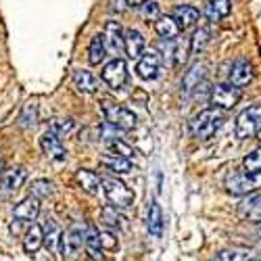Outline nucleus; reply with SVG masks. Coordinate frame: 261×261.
Instances as JSON below:
<instances>
[{
    "label": "nucleus",
    "instance_id": "obj_23",
    "mask_svg": "<svg viewBox=\"0 0 261 261\" xmlns=\"http://www.w3.org/2000/svg\"><path fill=\"white\" fill-rule=\"evenodd\" d=\"M42 245H44V228L38 226V224L30 226V230L25 232V238H23V249H25V253L34 255V253L40 251Z\"/></svg>",
    "mask_w": 261,
    "mask_h": 261
},
{
    "label": "nucleus",
    "instance_id": "obj_30",
    "mask_svg": "<svg viewBox=\"0 0 261 261\" xmlns=\"http://www.w3.org/2000/svg\"><path fill=\"white\" fill-rule=\"evenodd\" d=\"M207 15L211 21H220L230 15V0H207Z\"/></svg>",
    "mask_w": 261,
    "mask_h": 261
},
{
    "label": "nucleus",
    "instance_id": "obj_11",
    "mask_svg": "<svg viewBox=\"0 0 261 261\" xmlns=\"http://www.w3.org/2000/svg\"><path fill=\"white\" fill-rule=\"evenodd\" d=\"M238 217L245 222H261V192L251 194L238 205Z\"/></svg>",
    "mask_w": 261,
    "mask_h": 261
},
{
    "label": "nucleus",
    "instance_id": "obj_41",
    "mask_svg": "<svg viewBox=\"0 0 261 261\" xmlns=\"http://www.w3.org/2000/svg\"><path fill=\"white\" fill-rule=\"evenodd\" d=\"M257 236H259V241H261V222H259V226H257Z\"/></svg>",
    "mask_w": 261,
    "mask_h": 261
},
{
    "label": "nucleus",
    "instance_id": "obj_25",
    "mask_svg": "<svg viewBox=\"0 0 261 261\" xmlns=\"http://www.w3.org/2000/svg\"><path fill=\"white\" fill-rule=\"evenodd\" d=\"M203 77H205V65H203V63H194L192 67L186 71L184 80H182V90H184V92L197 90L199 84L203 82Z\"/></svg>",
    "mask_w": 261,
    "mask_h": 261
},
{
    "label": "nucleus",
    "instance_id": "obj_13",
    "mask_svg": "<svg viewBox=\"0 0 261 261\" xmlns=\"http://www.w3.org/2000/svg\"><path fill=\"white\" fill-rule=\"evenodd\" d=\"M171 17L176 19V23L180 25V30L186 32V30H190L192 25L199 23L201 13H199V9H194V7H190V5H180V7L173 9Z\"/></svg>",
    "mask_w": 261,
    "mask_h": 261
},
{
    "label": "nucleus",
    "instance_id": "obj_24",
    "mask_svg": "<svg viewBox=\"0 0 261 261\" xmlns=\"http://www.w3.org/2000/svg\"><path fill=\"white\" fill-rule=\"evenodd\" d=\"M100 165L107 171L117 173V176L132 171V161L125 159V157H117V155H105V157H100Z\"/></svg>",
    "mask_w": 261,
    "mask_h": 261
},
{
    "label": "nucleus",
    "instance_id": "obj_31",
    "mask_svg": "<svg viewBox=\"0 0 261 261\" xmlns=\"http://www.w3.org/2000/svg\"><path fill=\"white\" fill-rule=\"evenodd\" d=\"M100 222L107 226V228H115V230H119L123 224V217L119 215V209H115L113 205H105L102 207V211H100Z\"/></svg>",
    "mask_w": 261,
    "mask_h": 261
},
{
    "label": "nucleus",
    "instance_id": "obj_32",
    "mask_svg": "<svg viewBox=\"0 0 261 261\" xmlns=\"http://www.w3.org/2000/svg\"><path fill=\"white\" fill-rule=\"evenodd\" d=\"M211 36V32H209V28H199L197 32L192 34V38H190V48H192V53H201L207 44H209V38Z\"/></svg>",
    "mask_w": 261,
    "mask_h": 261
},
{
    "label": "nucleus",
    "instance_id": "obj_21",
    "mask_svg": "<svg viewBox=\"0 0 261 261\" xmlns=\"http://www.w3.org/2000/svg\"><path fill=\"white\" fill-rule=\"evenodd\" d=\"M73 86L75 90L82 94H92L98 90V80L86 69H77L73 71Z\"/></svg>",
    "mask_w": 261,
    "mask_h": 261
},
{
    "label": "nucleus",
    "instance_id": "obj_2",
    "mask_svg": "<svg viewBox=\"0 0 261 261\" xmlns=\"http://www.w3.org/2000/svg\"><path fill=\"white\" fill-rule=\"evenodd\" d=\"M224 186L230 194L236 197H247L251 192L261 190V173H249V171H228L224 178Z\"/></svg>",
    "mask_w": 261,
    "mask_h": 261
},
{
    "label": "nucleus",
    "instance_id": "obj_10",
    "mask_svg": "<svg viewBox=\"0 0 261 261\" xmlns=\"http://www.w3.org/2000/svg\"><path fill=\"white\" fill-rule=\"evenodd\" d=\"M40 148L50 161H59L61 163V161H65V157H67V150H65L61 138L55 136L53 132H44L40 136Z\"/></svg>",
    "mask_w": 261,
    "mask_h": 261
},
{
    "label": "nucleus",
    "instance_id": "obj_9",
    "mask_svg": "<svg viewBox=\"0 0 261 261\" xmlns=\"http://www.w3.org/2000/svg\"><path fill=\"white\" fill-rule=\"evenodd\" d=\"M82 247H86V230L80 228V226H73L69 228L67 232L63 234V245H61V251L65 257H77V253L82 251Z\"/></svg>",
    "mask_w": 261,
    "mask_h": 261
},
{
    "label": "nucleus",
    "instance_id": "obj_5",
    "mask_svg": "<svg viewBox=\"0 0 261 261\" xmlns=\"http://www.w3.org/2000/svg\"><path fill=\"white\" fill-rule=\"evenodd\" d=\"M243 98V90L234 84H217L211 88L209 92V102L213 105V109H222V111H228V109L236 107Z\"/></svg>",
    "mask_w": 261,
    "mask_h": 261
},
{
    "label": "nucleus",
    "instance_id": "obj_12",
    "mask_svg": "<svg viewBox=\"0 0 261 261\" xmlns=\"http://www.w3.org/2000/svg\"><path fill=\"white\" fill-rule=\"evenodd\" d=\"M105 42H107V48L111 53H121L125 50V34L121 30V25L117 21H109L107 30H105Z\"/></svg>",
    "mask_w": 261,
    "mask_h": 261
},
{
    "label": "nucleus",
    "instance_id": "obj_34",
    "mask_svg": "<svg viewBox=\"0 0 261 261\" xmlns=\"http://www.w3.org/2000/svg\"><path fill=\"white\" fill-rule=\"evenodd\" d=\"M53 182H48V180H34L32 182V197H36L38 201L40 199H48L50 194H53Z\"/></svg>",
    "mask_w": 261,
    "mask_h": 261
},
{
    "label": "nucleus",
    "instance_id": "obj_33",
    "mask_svg": "<svg viewBox=\"0 0 261 261\" xmlns=\"http://www.w3.org/2000/svg\"><path fill=\"white\" fill-rule=\"evenodd\" d=\"M243 167L249 173H261V146L251 150V153L243 159Z\"/></svg>",
    "mask_w": 261,
    "mask_h": 261
},
{
    "label": "nucleus",
    "instance_id": "obj_8",
    "mask_svg": "<svg viewBox=\"0 0 261 261\" xmlns=\"http://www.w3.org/2000/svg\"><path fill=\"white\" fill-rule=\"evenodd\" d=\"M159 67H161V53L157 48H148L140 57V61L136 65V71L142 80H155L159 75Z\"/></svg>",
    "mask_w": 261,
    "mask_h": 261
},
{
    "label": "nucleus",
    "instance_id": "obj_18",
    "mask_svg": "<svg viewBox=\"0 0 261 261\" xmlns=\"http://www.w3.org/2000/svg\"><path fill=\"white\" fill-rule=\"evenodd\" d=\"M144 46H146V42H144V36L138 32V30H127L125 32V53L129 59H138L144 55Z\"/></svg>",
    "mask_w": 261,
    "mask_h": 261
},
{
    "label": "nucleus",
    "instance_id": "obj_26",
    "mask_svg": "<svg viewBox=\"0 0 261 261\" xmlns=\"http://www.w3.org/2000/svg\"><path fill=\"white\" fill-rule=\"evenodd\" d=\"M107 42H105V36L102 34H96L94 38H92V42H90V46H88V61H90V65H98V63H102L105 61V57H107Z\"/></svg>",
    "mask_w": 261,
    "mask_h": 261
},
{
    "label": "nucleus",
    "instance_id": "obj_27",
    "mask_svg": "<svg viewBox=\"0 0 261 261\" xmlns=\"http://www.w3.org/2000/svg\"><path fill=\"white\" fill-rule=\"evenodd\" d=\"M146 228L153 236H161L163 232V213H161V207L153 201L148 207V217H146Z\"/></svg>",
    "mask_w": 261,
    "mask_h": 261
},
{
    "label": "nucleus",
    "instance_id": "obj_36",
    "mask_svg": "<svg viewBox=\"0 0 261 261\" xmlns=\"http://www.w3.org/2000/svg\"><path fill=\"white\" fill-rule=\"evenodd\" d=\"M36 121H38V109H36V105H25L23 111H21V117H19V125L30 129V127L36 125Z\"/></svg>",
    "mask_w": 261,
    "mask_h": 261
},
{
    "label": "nucleus",
    "instance_id": "obj_14",
    "mask_svg": "<svg viewBox=\"0 0 261 261\" xmlns=\"http://www.w3.org/2000/svg\"><path fill=\"white\" fill-rule=\"evenodd\" d=\"M251 82H253V65L245 59H238L230 69V84L241 88V86H247Z\"/></svg>",
    "mask_w": 261,
    "mask_h": 261
},
{
    "label": "nucleus",
    "instance_id": "obj_38",
    "mask_svg": "<svg viewBox=\"0 0 261 261\" xmlns=\"http://www.w3.org/2000/svg\"><path fill=\"white\" fill-rule=\"evenodd\" d=\"M100 247H102V251H115L117 238L111 232H100Z\"/></svg>",
    "mask_w": 261,
    "mask_h": 261
},
{
    "label": "nucleus",
    "instance_id": "obj_42",
    "mask_svg": "<svg viewBox=\"0 0 261 261\" xmlns=\"http://www.w3.org/2000/svg\"><path fill=\"white\" fill-rule=\"evenodd\" d=\"M3 167H5V163H3V161H0V176H3V173H5V171H3Z\"/></svg>",
    "mask_w": 261,
    "mask_h": 261
},
{
    "label": "nucleus",
    "instance_id": "obj_17",
    "mask_svg": "<svg viewBox=\"0 0 261 261\" xmlns=\"http://www.w3.org/2000/svg\"><path fill=\"white\" fill-rule=\"evenodd\" d=\"M28 180V171L25 167H13V169H7L3 176H0V186L5 190L13 192V190H19L23 186V182Z\"/></svg>",
    "mask_w": 261,
    "mask_h": 261
},
{
    "label": "nucleus",
    "instance_id": "obj_28",
    "mask_svg": "<svg viewBox=\"0 0 261 261\" xmlns=\"http://www.w3.org/2000/svg\"><path fill=\"white\" fill-rule=\"evenodd\" d=\"M251 257H253V253H251L249 249H238V247H234V249H224V251H220L211 261H249Z\"/></svg>",
    "mask_w": 261,
    "mask_h": 261
},
{
    "label": "nucleus",
    "instance_id": "obj_16",
    "mask_svg": "<svg viewBox=\"0 0 261 261\" xmlns=\"http://www.w3.org/2000/svg\"><path fill=\"white\" fill-rule=\"evenodd\" d=\"M75 180H77V184L82 186V190L88 192V194H92V197H96V194L102 190V180L98 178V173H94V171H90V169H77Z\"/></svg>",
    "mask_w": 261,
    "mask_h": 261
},
{
    "label": "nucleus",
    "instance_id": "obj_29",
    "mask_svg": "<svg viewBox=\"0 0 261 261\" xmlns=\"http://www.w3.org/2000/svg\"><path fill=\"white\" fill-rule=\"evenodd\" d=\"M86 249H88L92 259H102V247H100V232L96 228H86Z\"/></svg>",
    "mask_w": 261,
    "mask_h": 261
},
{
    "label": "nucleus",
    "instance_id": "obj_7",
    "mask_svg": "<svg viewBox=\"0 0 261 261\" xmlns=\"http://www.w3.org/2000/svg\"><path fill=\"white\" fill-rule=\"evenodd\" d=\"M100 77H102V82L109 86V88L119 90L121 86H125V82H127V65H125V61L113 59L111 63H107L105 69L100 71Z\"/></svg>",
    "mask_w": 261,
    "mask_h": 261
},
{
    "label": "nucleus",
    "instance_id": "obj_19",
    "mask_svg": "<svg viewBox=\"0 0 261 261\" xmlns=\"http://www.w3.org/2000/svg\"><path fill=\"white\" fill-rule=\"evenodd\" d=\"M155 32L165 40V42H171V40H176L180 36V25L176 23V19H173L171 15H163L155 21Z\"/></svg>",
    "mask_w": 261,
    "mask_h": 261
},
{
    "label": "nucleus",
    "instance_id": "obj_3",
    "mask_svg": "<svg viewBox=\"0 0 261 261\" xmlns=\"http://www.w3.org/2000/svg\"><path fill=\"white\" fill-rule=\"evenodd\" d=\"M259 127H261V105H251L236 117L234 134L238 140H249L257 136Z\"/></svg>",
    "mask_w": 261,
    "mask_h": 261
},
{
    "label": "nucleus",
    "instance_id": "obj_1",
    "mask_svg": "<svg viewBox=\"0 0 261 261\" xmlns=\"http://www.w3.org/2000/svg\"><path fill=\"white\" fill-rule=\"evenodd\" d=\"M226 121V113L222 111V109H205V111H201L199 115H194L192 121H190V134L194 138L199 140H207L211 138L217 129L222 127V123Z\"/></svg>",
    "mask_w": 261,
    "mask_h": 261
},
{
    "label": "nucleus",
    "instance_id": "obj_43",
    "mask_svg": "<svg viewBox=\"0 0 261 261\" xmlns=\"http://www.w3.org/2000/svg\"><path fill=\"white\" fill-rule=\"evenodd\" d=\"M257 138H259V140H261V127H259V132H257Z\"/></svg>",
    "mask_w": 261,
    "mask_h": 261
},
{
    "label": "nucleus",
    "instance_id": "obj_6",
    "mask_svg": "<svg viewBox=\"0 0 261 261\" xmlns=\"http://www.w3.org/2000/svg\"><path fill=\"white\" fill-rule=\"evenodd\" d=\"M102 113H105V119L109 121V125L121 129V132H129V129H134V125H136V115L121 105L105 100L102 102Z\"/></svg>",
    "mask_w": 261,
    "mask_h": 261
},
{
    "label": "nucleus",
    "instance_id": "obj_35",
    "mask_svg": "<svg viewBox=\"0 0 261 261\" xmlns=\"http://www.w3.org/2000/svg\"><path fill=\"white\" fill-rule=\"evenodd\" d=\"M73 129V119H63V117H57V119H53L50 121V125H48V132H53L55 136H65V134H69Z\"/></svg>",
    "mask_w": 261,
    "mask_h": 261
},
{
    "label": "nucleus",
    "instance_id": "obj_39",
    "mask_svg": "<svg viewBox=\"0 0 261 261\" xmlns=\"http://www.w3.org/2000/svg\"><path fill=\"white\" fill-rule=\"evenodd\" d=\"M142 15L146 17V19H159V7L155 5V3H148L146 7H144V11H142Z\"/></svg>",
    "mask_w": 261,
    "mask_h": 261
},
{
    "label": "nucleus",
    "instance_id": "obj_22",
    "mask_svg": "<svg viewBox=\"0 0 261 261\" xmlns=\"http://www.w3.org/2000/svg\"><path fill=\"white\" fill-rule=\"evenodd\" d=\"M190 53H192L190 40H171V46L167 50V57H171V65L180 67V65L186 63V59H188Z\"/></svg>",
    "mask_w": 261,
    "mask_h": 261
},
{
    "label": "nucleus",
    "instance_id": "obj_20",
    "mask_svg": "<svg viewBox=\"0 0 261 261\" xmlns=\"http://www.w3.org/2000/svg\"><path fill=\"white\" fill-rule=\"evenodd\" d=\"M42 228H44V245L48 247L50 253H57L61 249V245H63V230H61V226L55 220H46Z\"/></svg>",
    "mask_w": 261,
    "mask_h": 261
},
{
    "label": "nucleus",
    "instance_id": "obj_40",
    "mask_svg": "<svg viewBox=\"0 0 261 261\" xmlns=\"http://www.w3.org/2000/svg\"><path fill=\"white\" fill-rule=\"evenodd\" d=\"M150 0H127V7H142V5H148Z\"/></svg>",
    "mask_w": 261,
    "mask_h": 261
},
{
    "label": "nucleus",
    "instance_id": "obj_15",
    "mask_svg": "<svg viewBox=\"0 0 261 261\" xmlns=\"http://www.w3.org/2000/svg\"><path fill=\"white\" fill-rule=\"evenodd\" d=\"M38 213H40V201L36 197H28L15 207L13 217L17 222H34Z\"/></svg>",
    "mask_w": 261,
    "mask_h": 261
},
{
    "label": "nucleus",
    "instance_id": "obj_4",
    "mask_svg": "<svg viewBox=\"0 0 261 261\" xmlns=\"http://www.w3.org/2000/svg\"><path fill=\"white\" fill-rule=\"evenodd\" d=\"M102 190H105V197H107L109 205H113L115 209H129L134 205V192L117 178L105 180Z\"/></svg>",
    "mask_w": 261,
    "mask_h": 261
},
{
    "label": "nucleus",
    "instance_id": "obj_37",
    "mask_svg": "<svg viewBox=\"0 0 261 261\" xmlns=\"http://www.w3.org/2000/svg\"><path fill=\"white\" fill-rule=\"evenodd\" d=\"M109 150L115 153L117 157H125V159H129V157L134 155V150L129 148L123 140H119V138H111V140H109Z\"/></svg>",
    "mask_w": 261,
    "mask_h": 261
}]
</instances>
